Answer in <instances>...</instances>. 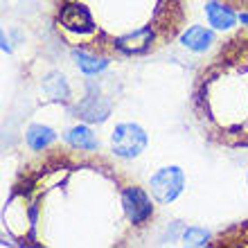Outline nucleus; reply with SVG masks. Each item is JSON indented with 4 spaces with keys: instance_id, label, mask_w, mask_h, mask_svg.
<instances>
[{
    "instance_id": "1",
    "label": "nucleus",
    "mask_w": 248,
    "mask_h": 248,
    "mask_svg": "<svg viewBox=\"0 0 248 248\" xmlns=\"http://www.w3.org/2000/svg\"><path fill=\"white\" fill-rule=\"evenodd\" d=\"M147 189L99 151L52 144L27 160L5 196L2 244L124 248L154 223Z\"/></svg>"
},
{
    "instance_id": "2",
    "label": "nucleus",
    "mask_w": 248,
    "mask_h": 248,
    "mask_svg": "<svg viewBox=\"0 0 248 248\" xmlns=\"http://www.w3.org/2000/svg\"><path fill=\"white\" fill-rule=\"evenodd\" d=\"M185 0H52V30L70 50L104 59H140L176 41Z\"/></svg>"
},
{
    "instance_id": "3",
    "label": "nucleus",
    "mask_w": 248,
    "mask_h": 248,
    "mask_svg": "<svg viewBox=\"0 0 248 248\" xmlns=\"http://www.w3.org/2000/svg\"><path fill=\"white\" fill-rule=\"evenodd\" d=\"M189 106L210 144L248 149V27L228 36L199 68Z\"/></svg>"
},
{
    "instance_id": "4",
    "label": "nucleus",
    "mask_w": 248,
    "mask_h": 248,
    "mask_svg": "<svg viewBox=\"0 0 248 248\" xmlns=\"http://www.w3.org/2000/svg\"><path fill=\"white\" fill-rule=\"evenodd\" d=\"M147 142H149V138L144 129L133 122L118 124L111 133V151L120 158H138L147 149Z\"/></svg>"
},
{
    "instance_id": "5",
    "label": "nucleus",
    "mask_w": 248,
    "mask_h": 248,
    "mask_svg": "<svg viewBox=\"0 0 248 248\" xmlns=\"http://www.w3.org/2000/svg\"><path fill=\"white\" fill-rule=\"evenodd\" d=\"M183 187H185V174L181 167H163L149 181L151 196L158 203H163V205L176 201L181 192H183Z\"/></svg>"
},
{
    "instance_id": "6",
    "label": "nucleus",
    "mask_w": 248,
    "mask_h": 248,
    "mask_svg": "<svg viewBox=\"0 0 248 248\" xmlns=\"http://www.w3.org/2000/svg\"><path fill=\"white\" fill-rule=\"evenodd\" d=\"M205 16H208V23L215 30H230L237 23L235 9L219 2V0H210L208 5H205Z\"/></svg>"
},
{
    "instance_id": "7",
    "label": "nucleus",
    "mask_w": 248,
    "mask_h": 248,
    "mask_svg": "<svg viewBox=\"0 0 248 248\" xmlns=\"http://www.w3.org/2000/svg\"><path fill=\"white\" fill-rule=\"evenodd\" d=\"M181 43L192 52H205L215 43V34L201 25H192L187 32L181 34Z\"/></svg>"
},
{
    "instance_id": "8",
    "label": "nucleus",
    "mask_w": 248,
    "mask_h": 248,
    "mask_svg": "<svg viewBox=\"0 0 248 248\" xmlns=\"http://www.w3.org/2000/svg\"><path fill=\"white\" fill-rule=\"evenodd\" d=\"M106 99L104 97H97V95H88V97L81 102V104L75 106V113H77V118L86 120V122H102L106 120L108 111H111V106H104V108H99V104H104Z\"/></svg>"
},
{
    "instance_id": "9",
    "label": "nucleus",
    "mask_w": 248,
    "mask_h": 248,
    "mask_svg": "<svg viewBox=\"0 0 248 248\" xmlns=\"http://www.w3.org/2000/svg\"><path fill=\"white\" fill-rule=\"evenodd\" d=\"M54 140H57V133L50 126H43V124H32L25 133V142L32 151H43L47 147H52Z\"/></svg>"
},
{
    "instance_id": "10",
    "label": "nucleus",
    "mask_w": 248,
    "mask_h": 248,
    "mask_svg": "<svg viewBox=\"0 0 248 248\" xmlns=\"http://www.w3.org/2000/svg\"><path fill=\"white\" fill-rule=\"evenodd\" d=\"M65 142L70 147H77V149H86V151H97L99 149V140L97 136L93 133L86 124H79V126H72L68 133H65Z\"/></svg>"
},
{
    "instance_id": "11",
    "label": "nucleus",
    "mask_w": 248,
    "mask_h": 248,
    "mask_svg": "<svg viewBox=\"0 0 248 248\" xmlns=\"http://www.w3.org/2000/svg\"><path fill=\"white\" fill-rule=\"evenodd\" d=\"M72 57L77 59V65L81 68V72H86V75H97V72L106 70L108 63H111V59L91 54V52H86V50H72Z\"/></svg>"
},
{
    "instance_id": "12",
    "label": "nucleus",
    "mask_w": 248,
    "mask_h": 248,
    "mask_svg": "<svg viewBox=\"0 0 248 248\" xmlns=\"http://www.w3.org/2000/svg\"><path fill=\"white\" fill-rule=\"evenodd\" d=\"M43 93L52 102H65V99L70 97V88H68V84H65V79L61 75H50L43 81Z\"/></svg>"
},
{
    "instance_id": "13",
    "label": "nucleus",
    "mask_w": 248,
    "mask_h": 248,
    "mask_svg": "<svg viewBox=\"0 0 248 248\" xmlns=\"http://www.w3.org/2000/svg\"><path fill=\"white\" fill-rule=\"evenodd\" d=\"M242 235L237 237L232 232H223V235L217 237V242L212 246H248V223H242V226H235Z\"/></svg>"
},
{
    "instance_id": "14",
    "label": "nucleus",
    "mask_w": 248,
    "mask_h": 248,
    "mask_svg": "<svg viewBox=\"0 0 248 248\" xmlns=\"http://www.w3.org/2000/svg\"><path fill=\"white\" fill-rule=\"evenodd\" d=\"M183 239H185V244H189V246H205V244H208V235H205L201 228L185 230Z\"/></svg>"
},
{
    "instance_id": "15",
    "label": "nucleus",
    "mask_w": 248,
    "mask_h": 248,
    "mask_svg": "<svg viewBox=\"0 0 248 248\" xmlns=\"http://www.w3.org/2000/svg\"><path fill=\"white\" fill-rule=\"evenodd\" d=\"M219 2L232 7V9L239 14H248V0H219Z\"/></svg>"
},
{
    "instance_id": "16",
    "label": "nucleus",
    "mask_w": 248,
    "mask_h": 248,
    "mask_svg": "<svg viewBox=\"0 0 248 248\" xmlns=\"http://www.w3.org/2000/svg\"><path fill=\"white\" fill-rule=\"evenodd\" d=\"M239 20H242V23H246V25H248V14H239Z\"/></svg>"
},
{
    "instance_id": "17",
    "label": "nucleus",
    "mask_w": 248,
    "mask_h": 248,
    "mask_svg": "<svg viewBox=\"0 0 248 248\" xmlns=\"http://www.w3.org/2000/svg\"><path fill=\"white\" fill-rule=\"evenodd\" d=\"M246 181H248V176H246Z\"/></svg>"
}]
</instances>
